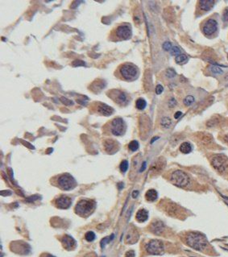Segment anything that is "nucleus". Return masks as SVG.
I'll list each match as a JSON object with an SVG mask.
<instances>
[{
  "mask_svg": "<svg viewBox=\"0 0 228 257\" xmlns=\"http://www.w3.org/2000/svg\"><path fill=\"white\" fill-rule=\"evenodd\" d=\"M186 243L197 251L203 252L208 246L206 237L197 232H190L186 235Z\"/></svg>",
  "mask_w": 228,
  "mask_h": 257,
  "instance_id": "obj_1",
  "label": "nucleus"
},
{
  "mask_svg": "<svg viewBox=\"0 0 228 257\" xmlns=\"http://www.w3.org/2000/svg\"><path fill=\"white\" fill-rule=\"evenodd\" d=\"M119 73L120 77H122L123 80L128 81H131L135 80L139 74L138 68L131 63L123 64L119 68Z\"/></svg>",
  "mask_w": 228,
  "mask_h": 257,
  "instance_id": "obj_2",
  "label": "nucleus"
},
{
  "mask_svg": "<svg viewBox=\"0 0 228 257\" xmlns=\"http://www.w3.org/2000/svg\"><path fill=\"white\" fill-rule=\"evenodd\" d=\"M189 177L185 172L181 170H176L171 174L170 182L174 185L180 188H185L189 184Z\"/></svg>",
  "mask_w": 228,
  "mask_h": 257,
  "instance_id": "obj_3",
  "label": "nucleus"
},
{
  "mask_svg": "<svg viewBox=\"0 0 228 257\" xmlns=\"http://www.w3.org/2000/svg\"><path fill=\"white\" fill-rule=\"evenodd\" d=\"M95 207V202L93 200L83 199L78 202L75 207L76 213L81 216H87L93 211Z\"/></svg>",
  "mask_w": 228,
  "mask_h": 257,
  "instance_id": "obj_4",
  "label": "nucleus"
},
{
  "mask_svg": "<svg viewBox=\"0 0 228 257\" xmlns=\"http://www.w3.org/2000/svg\"><path fill=\"white\" fill-rule=\"evenodd\" d=\"M57 184L60 189L64 190H70L76 186V181L70 174L65 173L59 176Z\"/></svg>",
  "mask_w": 228,
  "mask_h": 257,
  "instance_id": "obj_5",
  "label": "nucleus"
},
{
  "mask_svg": "<svg viewBox=\"0 0 228 257\" xmlns=\"http://www.w3.org/2000/svg\"><path fill=\"white\" fill-rule=\"evenodd\" d=\"M211 162L212 166L219 173H225L226 169H228L227 160L225 156H222V155H217L212 157Z\"/></svg>",
  "mask_w": 228,
  "mask_h": 257,
  "instance_id": "obj_6",
  "label": "nucleus"
},
{
  "mask_svg": "<svg viewBox=\"0 0 228 257\" xmlns=\"http://www.w3.org/2000/svg\"><path fill=\"white\" fill-rule=\"evenodd\" d=\"M146 251L148 254L161 255L164 252V244L161 240H153L146 245Z\"/></svg>",
  "mask_w": 228,
  "mask_h": 257,
  "instance_id": "obj_7",
  "label": "nucleus"
},
{
  "mask_svg": "<svg viewBox=\"0 0 228 257\" xmlns=\"http://www.w3.org/2000/svg\"><path fill=\"white\" fill-rule=\"evenodd\" d=\"M109 97L119 106H126L128 103V97L124 92L119 90H112L109 92Z\"/></svg>",
  "mask_w": 228,
  "mask_h": 257,
  "instance_id": "obj_8",
  "label": "nucleus"
},
{
  "mask_svg": "<svg viewBox=\"0 0 228 257\" xmlns=\"http://www.w3.org/2000/svg\"><path fill=\"white\" fill-rule=\"evenodd\" d=\"M126 130L125 123L121 118H116L110 124V131L114 136H119L124 134Z\"/></svg>",
  "mask_w": 228,
  "mask_h": 257,
  "instance_id": "obj_9",
  "label": "nucleus"
},
{
  "mask_svg": "<svg viewBox=\"0 0 228 257\" xmlns=\"http://www.w3.org/2000/svg\"><path fill=\"white\" fill-rule=\"evenodd\" d=\"M114 35L119 40H128L131 37V29L130 26L120 25L116 28Z\"/></svg>",
  "mask_w": 228,
  "mask_h": 257,
  "instance_id": "obj_10",
  "label": "nucleus"
},
{
  "mask_svg": "<svg viewBox=\"0 0 228 257\" xmlns=\"http://www.w3.org/2000/svg\"><path fill=\"white\" fill-rule=\"evenodd\" d=\"M217 30H218V23L213 19H209L203 25L202 32L207 36L214 35Z\"/></svg>",
  "mask_w": 228,
  "mask_h": 257,
  "instance_id": "obj_11",
  "label": "nucleus"
},
{
  "mask_svg": "<svg viewBox=\"0 0 228 257\" xmlns=\"http://www.w3.org/2000/svg\"><path fill=\"white\" fill-rule=\"evenodd\" d=\"M94 109H95L97 113L104 116H110L114 113V109L112 107L103 102H95L94 104Z\"/></svg>",
  "mask_w": 228,
  "mask_h": 257,
  "instance_id": "obj_12",
  "label": "nucleus"
},
{
  "mask_svg": "<svg viewBox=\"0 0 228 257\" xmlns=\"http://www.w3.org/2000/svg\"><path fill=\"white\" fill-rule=\"evenodd\" d=\"M72 201L67 196H61L57 198L55 201V204L57 208L60 209H68L71 206Z\"/></svg>",
  "mask_w": 228,
  "mask_h": 257,
  "instance_id": "obj_13",
  "label": "nucleus"
},
{
  "mask_svg": "<svg viewBox=\"0 0 228 257\" xmlns=\"http://www.w3.org/2000/svg\"><path fill=\"white\" fill-rule=\"evenodd\" d=\"M61 242H62L63 247L67 250H72L76 245V241L70 235H67V234L63 237Z\"/></svg>",
  "mask_w": 228,
  "mask_h": 257,
  "instance_id": "obj_14",
  "label": "nucleus"
},
{
  "mask_svg": "<svg viewBox=\"0 0 228 257\" xmlns=\"http://www.w3.org/2000/svg\"><path fill=\"white\" fill-rule=\"evenodd\" d=\"M104 148L108 153H114L118 150V144L113 139H106L104 142Z\"/></svg>",
  "mask_w": 228,
  "mask_h": 257,
  "instance_id": "obj_15",
  "label": "nucleus"
},
{
  "mask_svg": "<svg viewBox=\"0 0 228 257\" xmlns=\"http://www.w3.org/2000/svg\"><path fill=\"white\" fill-rule=\"evenodd\" d=\"M165 230V224L161 221H155L151 225V231L156 234H161Z\"/></svg>",
  "mask_w": 228,
  "mask_h": 257,
  "instance_id": "obj_16",
  "label": "nucleus"
},
{
  "mask_svg": "<svg viewBox=\"0 0 228 257\" xmlns=\"http://www.w3.org/2000/svg\"><path fill=\"white\" fill-rule=\"evenodd\" d=\"M215 2L213 0H201L198 2L199 8L202 11H209L212 9Z\"/></svg>",
  "mask_w": 228,
  "mask_h": 257,
  "instance_id": "obj_17",
  "label": "nucleus"
},
{
  "mask_svg": "<svg viewBox=\"0 0 228 257\" xmlns=\"http://www.w3.org/2000/svg\"><path fill=\"white\" fill-rule=\"evenodd\" d=\"M105 86V81L101 80V79H98V80H96L95 81H94L93 83L91 84V86H90L91 90H92L93 92H94V93H98V92L103 90V89L104 88Z\"/></svg>",
  "mask_w": 228,
  "mask_h": 257,
  "instance_id": "obj_18",
  "label": "nucleus"
},
{
  "mask_svg": "<svg viewBox=\"0 0 228 257\" xmlns=\"http://www.w3.org/2000/svg\"><path fill=\"white\" fill-rule=\"evenodd\" d=\"M135 219L140 222H145L148 219V212L144 209H140L136 213Z\"/></svg>",
  "mask_w": 228,
  "mask_h": 257,
  "instance_id": "obj_19",
  "label": "nucleus"
},
{
  "mask_svg": "<svg viewBox=\"0 0 228 257\" xmlns=\"http://www.w3.org/2000/svg\"><path fill=\"white\" fill-rule=\"evenodd\" d=\"M199 139L205 145L211 144L213 142V137L208 133H201L199 135Z\"/></svg>",
  "mask_w": 228,
  "mask_h": 257,
  "instance_id": "obj_20",
  "label": "nucleus"
},
{
  "mask_svg": "<svg viewBox=\"0 0 228 257\" xmlns=\"http://www.w3.org/2000/svg\"><path fill=\"white\" fill-rule=\"evenodd\" d=\"M178 206L176 205L175 203L173 202H170V203H168L166 205V210L168 212V214L170 215H176L177 214V213L179 212V209H178Z\"/></svg>",
  "mask_w": 228,
  "mask_h": 257,
  "instance_id": "obj_21",
  "label": "nucleus"
},
{
  "mask_svg": "<svg viewBox=\"0 0 228 257\" xmlns=\"http://www.w3.org/2000/svg\"><path fill=\"white\" fill-rule=\"evenodd\" d=\"M157 192L155 189H149L145 194V198L148 202H154L157 198Z\"/></svg>",
  "mask_w": 228,
  "mask_h": 257,
  "instance_id": "obj_22",
  "label": "nucleus"
},
{
  "mask_svg": "<svg viewBox=\"0 0 228 257\" xmlns=\"http://www.w3.org/2000/svg\"><path fill=\"white\" fill-rule=\"evenodd\" d=\"M164 166H165V162L163 161H159L158 160L156 162L155 164L152 165V168H151V171L156 173H159L161 172L162 169H163Z\"/></svg>",
  "mask_w": 228,
  "mask_h": 257,
  "instance_id": "obj_23",
  "label": "nucleus"
},
{
  "mask_svg": "<svg viewBox=\"0 0 228 257\" xmlns=\"http://www.w3.org/2000/svg\"><path fill=\"white\" fill-rule=\"evenodd\" d=\"M180 151L184 154H188L192 151V146L188 142H184L180 145Z\"/></svg>",
  "mask_w": 228,
  "mask_h": 257,
  "instance_id": "obj_24",
  "label": "nucleus"
},
{
  "mask_svg": "<svg viewBox=\"0 0 228 257\" xmlns=\"http://www.w3.org/2000/svg\"><path fill=\"white\" fill-rule=\"evenodd\" d=\"M137 239H138V234H137V232H129L127 235V242L131 243H135L137 241Z\"/></svg>",
  "mask_w": 228,
  "mask_h": 257,
  "instance_id": "obj_25",
  "label": "nucleus"
},
{
  "mask_svg": "<svg viewBox=\"0 0 228 257\" xmlns=\"http://www.w3.org/2000/svg\"><path fill=\"white\" fill-rule=\"evenodd\" d=\"M161 125L165 129L169 128L172 125V120L168 117H164L161 121Z\"/></svg>",
  "mask_w": 228,
  "mask_h": 257,
  "instance_id": "obj_26",
  "label": "nucleus"
},
{
  "mask_svg": "<svg viewBox=\"0 0 228 257\" xmlns=\"http://www.w3.org/2000/svg\"><path fill=\"white\" fill-rule=\"evenodd\" d=\"M147 106V102L143 98H139L135 102V106L138 110H143Z\"/></svg>",
  "mask_w": 228,
  "mask_h": 257,
  "instance_id": "obj_27",
  "label": "nucleus"
},
{
  "mask_svg": "<svg viewBox=\"0 0 228 257\" xmlns=\"http://www.w3.org/2000/svg\"><path fill=\"white\" fill-rule=\"evenodd\" d=\"M175 61L177 64L182 65V64L186 63V61H188V57H187V56L185 55V54H180V55L176 57Z\"/></svg>",
  "mask_w": 228,
  "mask_h": 257,
  "instance_id": "obj_28",
  "label": "nucleus"
},
{
  "mask_svg": "<svg viewBox=\"0 0 228 257\" xmlns=\"http://www.w3.org/2000/svg\"><path fill=\"white\" fill-rule=\"evenodd\" d=\"M219 123V120L217 117H214L211 119H210L207 123H206V126L209 127H216Z\"/></svg>",
  "mask_w": 228,
  "mask_h": 257,
  "instance_id": "obj_29",
  "label": "nucleus"
},
{
  "mask_svg": "<svg viewBox=\"0 0 228 257\" xmlns=\"http://www.w3.org/2000/svg\"><path fill=\"white\" fill-rule=\"evenodd\" d=\"M194 100H195V99H194V98H193V96L188 95V96H186V98H185L183 102L186 106H191L193 102H194Z\"/></svg>",
  "mask_w": 228,
  "mask_h": 257,
  "instance_id": "obj_30",
  "label": "nucleus"
},
{
  "mask_svg": "<svg viewBox=\"0 0 228 257\" xmlns=\"http://www.w3.org/2000/svg\"><path fill=\"white\" fill-rule=\"evenodd\" d=\"M113 239H114V234H111V236L110 237H105V238H103L102 241H101V247H102V248H104L106 245L109 243V242H110Z\"/></svg>",
  "mask_w": 228,
  "mask_h": 257,
  "instance_id": "obj_31",
  "label": "nucleus"
},
{
  "mask_svg": "<svg viewBox=\"0 0 228 257\" xmlns=\"http://www.w3.org/2000/svg\"><path fill=\"white\" fill-rule=\"evenodd\" d=\"M128 148H129L131 151H135L139 148V143L136 140H132L128 145Z\"/></svg>",
  "mask_w": 228,
  "mask_h": 257,
  "instance_id": "obj_32",
  "label": "nucleus"
},
{
  "mask_svg": "<svg viewBox=\"0 0 228 257\" xmlns=\"http://www.w3.org/2000/svg\"><path fill=\"white\" fill-rule=\"evenodd\" d=\"M85 240H87L88 242H92L95 239V234L93 231H88L85 235Z\"/></svg>",
  "mask_w": 228,
  "mask_h": 257,
  "instance_id": "obj_33",
  "label": "nucleus"
},
{
  "mask_svg": "<svg viewBox=\"0 0 228 257\" xmlns=\"http://www.w3.org/2000/svg\"><path fill=\"white\" fill-rule=\"evenodd\" d=\"M170 53H171V55L175 56V57H177V56L181 54V53H181V52H180V49L178 48V47H177V46H173V48H171Z\"/></svg>",
  "mask_w": 228,
  "mask_h": 257,
  "instance_id": "obj_34",
  "label": "nucleus"
},
{
  "mask_svg": "<svg viewBox=\"0 0 228 257\" xmlns=\"http://www.w3.org/2000/svg\"><path fill=\"white\" fill-rule=\"evenodd\" d=\"M120 170L122 172H123V173H125L126 171H127V170H128V161H123L121 162V164H120Z\"/></svg>",
  "mask_w": 228,
  "mask_h": 257,
  "instance_id": "obj_35",
  "label": "nucleus"
},
{
  "mask_svg": "<svg viewBox=\"0 0 228 257\" xmlns=\"http://www.w3.org/2000/svg\"><path fill=\"white\" fill-rule=\"evenodd\" d=\"M211 73H214V74H221V73H223V71L220 68H218V67H217V66H211Z\"/></svg>",
  "mask_w": 228,
  "mask_h": 257,
  "instance_id": "obj_36",
  "label": "nucleus"
},
{
  "mask_svg": "<svg viewBox=\"0 0 228 257\" xmlns=\"http://www.w3.org/2000/svg\"><path fill=\"white\" fill-rule=\"evenodd\" d=\"M166 76L169 78H173L176 76V72L173 70V69H168L166 71Z\"/></svg>",
  "mask_w": 228,
  "mask_h": 257,
  "instance_id": "obj_37",
  "label": "nucleus"
},
{
  "mask_svg": "<svg viewBox=\"0 0 228 257\" xmlns=\"http://www.w3.org/2000/svg\"><path fill=\"white\" fill-rule=\"evenodd\" d=\"M172 48H173V47H172V44H171L170 42H168V41H167L165 43H164L163 48L165 51H170Z\"/></svg>",
  "mask_w": 228,
  "mask_h": 257,
  "instance_id": "obj_38",
  "label": "nucleus"
},
{
  "mask_svg": "<svg viewBox=\"0 0 228 257\" xmlns=\"http://www.w3.org/2000/svg\"><path fill=\"white\" fill-rule=\"evenodd\" d=\"M223 20L225 22H228V8H225L223 14Z\"/></svg>",
  "mask_w": 228,
  "mask_h": 257,
  "instance_id": "obj_39",
  "label": "nucleus"
},
{
  "mask_svg": "<svg viewBox=\"0 0 228 257\" xmlns=\"http://www.w3.org/2000/svg\"><path fill=\"white\" fill-rule=\"evenodd\" d=\"M60 100L63 102V103L65 104V105H67V106L73 105V102L70 101V100H69V99H67V98H65L64 97H62V98H60Z\"/></svg>",
  "mask_w": 228,
  "mask_h": 257,
  "instance_id": "obj_40",
  "label": "nucleus"
},
{
  "mask_svg": "<svg viewBox=\"0 0 228 257\" xmlns=\"http://www.w3.org/2000/svg\"><path fill=\"white\" fill-rule=\"evenodd\" d=\"M163 90L164 88L161 85H157L156 87V94H161L163 92Z\"/></svg>",
  "mask_w": 228,
  "mask_h": 257,
  "instance_id": "obj_41",
  "label": "nucleus"
},
{
  "mask_svg": "<svg viewBox=\"0 0 228 257\" xmlns=\"http://www.w3.org/2000/svg\"><path fill=\"white\" fill-rule=\"evenodd\" d=\"M176 104H177V102H176V100L173 98H171L169 102H168V106H169V107H173Z\"/></svg>",
  "mask_w": 228,
  "mask_h": 257,
  "instance_id": "obj_42",
  "label": "nucleus"
},
{
  "mask_svg": "<svg viewBox=\"0 0 228 257\" xmlns=\"http://www.w3.org/2000/svg\"><path fill=\"white\" fill-rule=\"evenodd\" d=\"M85 62H83L82 61H75L73 62V66H85Z\"/></svg>",
  "mask_w": 228,
  "mask_h": 257,
  "instance_id": "obj_43",
  "label": "nucleus"
},
{
  "mask_svg": "<svg viewBox=\"0 0 228 257\" xmlns=\"http://www.w3.org/2000/svg\"><path fill=\"white\" fill-rule=\"evenodd\" d=\"M125 257H135V252L134 251H128L126 252Z\"/></svg>",
  "mask_w": 228,
  "mask_h": 257,
  "instance_id": "obj_44",
  "label": "nucleus"
},
{
  "mask_svg": "<svg viewBox=\"0 0 228 257\" xmlns=\"http://www.w3.org/2000/svg\"><path fill=\"white\" fill-rule=\"evenodd\" d=\"M139 195V191L138 190H134L132 193V197L133 198H136Z\"/></svg>",
  "mask_w": 228,
  "mask_h": 257,
  "instance_id": "obj_45",
  "label": "nucleus"
},
{
  "mask_svg": "<svg viewBox=\"0 0 228 257\" xmlns=\"http://www.w3.org/2000/svg\"><path fill=\"white\" fill-rule=\"evenodd\" d=\"M182 115V113H181L180 111H177V112H176L175 115H174V118H180V115Z\"/></svg>",
  "mask_w": 228,
  "mask_h": 257,
  "instance_id": "obj_46",
  "label": "nucleus"
},
{
  "mask_svg": "<svg viewBox=\"0 0 228 257\" xmlns=\"http://www.w3.org/2000/svg\"><path fill=\"white\" fill-rule=\"evenodd\" d=\"M223 141L228 145V134H226V135L223 136Z\"/></svg>",
  "mask_w": 228,
  "mask_h": 257,
  "instance_id": "obj_47",
  "label": "nucleus"
},
{
  "mask_svg": "<svg viewBox=\"0 0 228 257\" xmlns=\"http://www.w3.org/2000/svg\"><path fill=\"white\" fill-rule=\"evenodd\" d=\"M146 169V162L144 161L143 163V164H142V167H141V169H140V172H143V170H144V169Z\"/></svg>",
  "mask_w": 228,
  "mask_h": 257,
  "instance_id": "obj_48",
  "label": "nucleus"
},
{
  "mask_svg": "<svg viewBox=\"0 0 228 257\" xmlns=\"http://www.w3.org/2000/svg\"><path fill=\"white\" fill-rule=\"evenodd\" d=\"M223 79H224V81H228V73L226 74L225 76H224V78H223Z\"/></svg>",
  "mask_w": 228,
  "mask_h": 257,
  "instance_id": "obj_49",
  "label": "nucleus"
},
{
  "mask_svg": "<svg viewBox=\"0 0 228 257\" xmlns=\"http://www.w3.org/2000/svg\"><path fill=\"white\" fill-rule=\"evenodd\" d=\"M43 257H55V256H53V255H52L50 254H45L43 255Z\"/></svg>",
  "mask_w": 228,
  "mask_h": 257,
  "instance_id": "obj_50",
  "label": "nucleus"
},
{
  "mask_svg": "<svg viewBox=\"0 0 228 257\" xmlns=\"http://www.w3.org/2000/svg\"><path fill=\"white\" fill-rule=\"evenodd\" d=\"M159 139V137H154V138H153V139H152V141H151V143L153 144V142L155 141V140H156V139Z\"/></svg>",
  "mask_w": 228,
  "mask_h": 257,
  "instance_id": "obj_51",
  "label": "nucleus"
},
{
  "mask_svg": "<svg viewBox=\"0 0 228 257\" xmlns=\"http://www.w3.org/2000/svg\"><path fill=\"white\" fill-rule=\"evenodd\" d=\"M85 257H95V255L94 254H89L87 255Z\"/></svg>",
  "mask_w": 228,
  "mask_h": 257,
  "instance_id": "obj_52",
  "label": "nucleus"
}]
</instances>
